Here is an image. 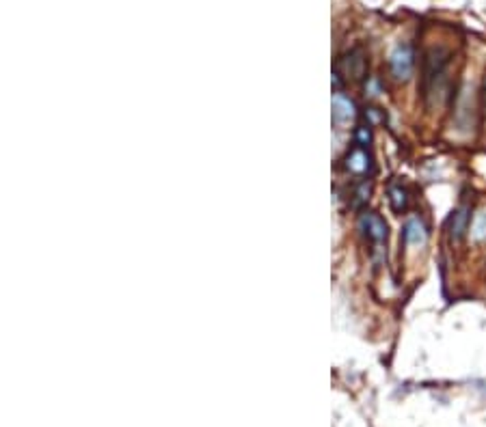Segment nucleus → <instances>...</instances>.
<instances>
[{
    "mask_svg": "<svg viewBox=\"0 0 486 427\" xmlns=\"http://www.w3.org/2000/svg\"><path fill=\"white\" fill-rule=\"evenodd\" d=\"M357 117V106L346 93H335L333 97V119L337 125L351 123Z\"/></svg>",
    "mask_w": 486,
    "mask_h": 427,
    "instance_id": "7",
    "label": "nucleus"
},
{
    "mask_svg": "<svg viewBox=\"0 0 486 427\" xmlns=\"http://www.w3.org/2000/svg\"><path fill=\"white\" fill-rule=\"evenodd\" d=\"M389 69L396 80H408L415 69V52L411 44H398L389 54Z\"/></svg>",
    "mask_w": 486,
    "mask_h": 427,
    "instance_id": "2",
    "label": "nucleus"
},
{
    "mask_svg": "<svg viewBox=\"0 0 486 427\" xmlns=\"http://www.w3.org/2000/svg\"><path fill=\"white\" fill-rule=\"evenodd\" d=\"M337 74H344L348 78H363L365 74V56L361 50H353L348 54H344L337 61Z\"/></svg>",
    "mask_w": 486,
    "mask_h": 427,
    "instance_id": "4",
    "label": "nucleus"
},
{
    "mask_svg": "<svg viewBox=\"0 0 486 427\" xmlns=\"http://www.w3.org/2000/svg\"><path fill=\"white\" fill-rule=\"evenodd\" d=\"M402 237L406 246H424L428 242V227L420 216H411L402 227Z\"/></svg>",
    "mask_w": 486,
    "mask_h": 427,
    "instance_id": "6",
    "label": "nucleus"
},
{
    "mask_svg": "<svg viewBox=\"0 0 486 427\" xmlns=\"http://www.w3.org/2000/svg\"><path fill=\"white\" fill-rule=\"evenodd\" d=\"M447 235L452 242H461L469 229V207L467 205H461L456 207L452 214H449V218H447Z\"/></svg>",
    "mask_w": 486,
    "mask_h": 427,
    "instance_id": "5",
    "label": "nucleus"
},
{
    "mask_svg": "<svg viewBox=\"0 0 486 427\" xmlns=\"http://www.w3.org/2000/svg\"><path fill=\"white\" fill-rule=\"evenodd\" d=\"M355 136H357V145H359V147H367L370 142H372V132H370V128H359Z\"/></svg>",
    "mask_w": 486,
    "mask_h": 427,
    "instance_id": "10",
    "label": "nucleus"
},
{
    "mask_svg": "<svg viewBox=\"0 0 486 427\" xmlns=\"http://www.w3.org/2000/svg\"><path fill=\"white\" fill-rule=\"evenodd\" d=\"M359 227L365 233V237L374 244H383L387 240V223L374 211H365L359 218Z\"/></svg>",
    "mask_w": 486,
    "mask_h": 427,
    "instance_id": "3",
    "label": "nucleus"
},
{
    "mask_svg": "<svg viewBox=\"0 0 486 427\" xmlns=\"http://www.w3.org/2000/svg\"><path fill=\"white\" fill-rule=\"evenodd\" d=\"M370 192H372V188H370V184L367 182H363L359 188H357V192H355V205H361V203H365L367 199H370Z\"/></svg>",
    "mask_w": 486,
    "mask_h": 427,
    "instance_id": "11",
    "label": "nucleus"
},
{
    "mask_svg": "<svg viewBox=\"0 0 486 427\" xmlns=\"http://www.w3.org/2000/svg\"><path fill=\"white\" fill-rule=\"evenodd\" d=\"M389 203H391L394 211H398V214L406 209V205H408V194H406V190H404L400 184L389 186Z\"/></svg>",
    "mask_w": 486,
    "mask_h": 427,
    "instance_id": "9",
    "label": "nucleus"
},
{
    "mask_svg": "<svg viewBox=\"0 0 486 427\" xmlns=\"http://www.w3.org/2000/svg\"><path fill=\"white\" fill-rule=\"evenodd\" d=\"M482 99H484V117H486V78H484V89H482Z\"/></svg>",
    "mask_w": 486,
    "mask_h": 427,
    "instance_id": "12",
    "label": "nucleus"
},
{
    "mask_svg": "<svg viewBox=\"0 0 486 427\" xmlns=\"http://www.w3.org/2000/svg\"><path fill=\"white\" fill-rule=\"evenodd\" d=\"M449 50L445 48H432L424 58V76H422V91L426 97L437 95L443 91L445 85V69L449 65Z\"/></svg>",
    "mask_w": 486,
    "mask_h": 427,
    "instance_id": "1",
    "label": "nucleus"
},
{
    "mask_svg": "<svg viewBox=\"0 0 486 427\" xmlns=\"http://www.w3.org/2000/svg\"><path fill=\"white\" fill-rule=\"evenodd\" d=\"M346 168L355 175H365L372 168V156L365 151V147H355L346 156Z\"/></svg>",
    "mask_w": 486,
    "mask_h": 427,
    "instance_id": "8",
    "label": "nucleus"
}]
</instances>
